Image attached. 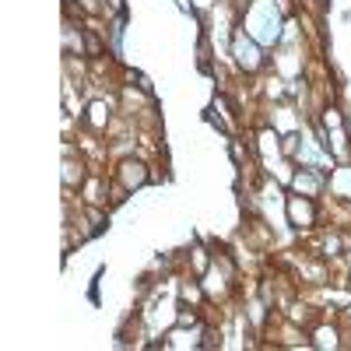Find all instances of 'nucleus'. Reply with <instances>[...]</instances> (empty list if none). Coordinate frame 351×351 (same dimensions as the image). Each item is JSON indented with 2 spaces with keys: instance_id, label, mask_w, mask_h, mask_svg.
Segmentation results:
<instances>
[{
  "instance_id": "nucleus-2",
  "label": "nucleus",
  "mask_w": 351,
  "mask_h": 351,
  "mask_svg": "<svg viewBox=\"0 0 351 351\" xmlns=\"http://www.w3.org/2000/svg\"><path fill=\"white\" fill-rule=\"evenodd\" d=\"M285 221L299 232V236H309L324 225V215H319V200L316 197H302V193H291L285 197Z\"/></svg>"
},
{
  "instance_id": "nucleus-3",
  "label": "nucleus",
  "mask_w": 351,
  "mask_h": 351,
  "mask_svg": "<svg viewBox=\"0 0 351 351\" xmlns=\"http://www.w3.org/2000/svg\"><path fill=\"white\" fill-rule=\"evenodd\" d=\"M148 180H152V172H148V165H144L141 158H123L120 165H116V186H120L123 193L141 190Z\"/></svg>"
},
{
  "instance_id": "nucleus-1",
  "label": "nucleus",
  "mask_w": 351,
  "mask_h": 351,
  "mask_svg": "<svg viewBox=\"0 0 351 351\" xmlns=\"http://www.w3.org/2000/svg\"><path fill=\"white\" fill-rule=\"evenodd\" d=\"M239 28L250 32L260 46L274 49L285 36V14H281V0H246V11L239 18Z\"/></svg>"
}]
</instances>
